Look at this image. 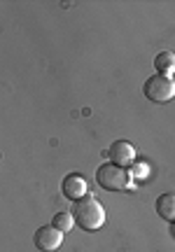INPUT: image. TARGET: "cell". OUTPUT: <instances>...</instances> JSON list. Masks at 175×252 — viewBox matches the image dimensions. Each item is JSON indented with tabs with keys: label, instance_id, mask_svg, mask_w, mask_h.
Wrapping results in <instances>:
<instances>
[{
	"label": "cell",
	"instance_id": "obj_6",
	"mask_svg": "<svg viewBox=\"0 0 175 252\" xmlns=\"http://www.w3.org/2000/svg\"><path fill=\"white\" fill-rule=\"evenodd\" d=\"M61 191H63V196L68 198V201L77 203L80 198L87 196L89 185H87V180H84L80 173H70V175H65L63 182H61Z\"/></svg>",
	"mask_w": 175,
	"mask_h": 252
},
{
	"label": "cell",
	"instance_id": "obj_1",
	"mask_svg": "<svg viewBox=\"0 0 175 252\" xmlns=\"http://www.w3.org/2000/svg\"><path fill=\"white\" fill-rule=\"evenodd\" d=\"M73 215L77 226L84 229V231H96V229H101L105 224V208L101 206V201H96L89 194L75 203Z\"/></svg>",
	"mask_w": 175,
	"mask_h": 252
},
{
	"label": "cell",
	"instance_id": "obj_7",
	"mask_svg": "<svg viewBox=\"0 0 175 252\" xmlns=\"http://www.w3.org/2000/svg\"><path fill=\"white\" fill-rule=\"evenodd\" d=\"M157 215L173 224L175 222V194H161L157 198Z\"/></svg>",
	"mask_w": 175,
	"mask_h": 252
},
{
	"label": "cell",
	"instance_id": "obj_11",
	"mask_svg": "<svg viewBox=\"0 0 175 252\" xmlns=\"http://www.w3.org/2000/svg\"><path fill=\"white\" fill-rule=\"evenodd\" d=\"M173 80H175V75H173Z\"/></svg>",
	"mask_w": 175,
	"mask_h": 252
},
{
	"label": "cell",
	"instance_id": "obj_8",
	"mask_svg": "<svg viewBox=\"0 0 175 252\" xmlns=\"http://www.w3.org/2000/svg\"><path fill=\"white\" fill-rule=\"evenodd\" d=\"M154 68L159 75H166V77L175 75V54L173 52H159L154 56Z\"/></svg>",
	"mask_w": 175,
	"mask_h": 252
},
{
	"label": "cell",
	"instance_id": "obj_10",
	"mask_svg": "<svg viewBox=\"0 0 175 252\" xmlns=\"http://www.w3.org/2000/svg\"><path fill=\"white\" fill-rule=\"evenodd\" d=\"M129 175H131V180H145L149 175V166L145 161H136L129 168Z\"/></svg>",
	"mask_w": 175,
	"mask_h": 252
},
{
	"label": "cell",
	"instance_id": "obj_3",
	"mask_svg": "<svg viewBox=\"0 0 175 252\" xmlns=\"http://www.w3.org/2000/svg\"><path fill=\"white\" fill-rule=\"evenodd\" d=\"M143 94L152 103H168V100L175 98V80L157 72L143 84Z\"/></svg>",
	"mask_w": 175,
	"mask_h": 252
},
{
	"label": "cell",
	"instance_id": "obj_2",
	"mask_svg": "<svg viewBox=\"0 0 175 252\" xmlns=\"http://www.w3.org/2000/svg\"><path fill=\"white\" fill-rule=\"evenodd\" d=\"M96 182H98L103 189H108V191H124V189L131 187V175L126 168L108 161V163H103V166H98Z\"/></svg>",
	"mask_w": 175,
	"mask_h": 252
},
{
	"label": "cell",
	"instance_id": "obj_9",
	"mask_svg": "<svg viewBox=\"0 0 175 252\" xmlns=\"http://www.w3.org/2000/svg\"><path fill=\"white\" fill-rule=\"evenodd\" d=\"M52 226H56L58 231H70L75 226V215L73 213H65V210H58L54 217H52Z\"/></svg>",
	"mask_w": 175,
	"mask_h": 252
},
{
	"label": "cell",
	"instance_id": "obj_4",
	"mask_svg": "<svg viewBox=\"0 0 175 252\" xmlns=\"http://www.w3.org/2000/svg\"><path fill=\"white\" fill-rule=\"evenodd\" d=\"M33 241H35V248L40 252H54L61 248L63 243V231H58L56 226H40L33 236Z\"/></svg>",
	"mask_w": 175,
	"mask_h": 252
},
{
	"label": "cell",
	"instance_id": "obj_5",
	"mask_svg": "<svg viewBox=\"0 0 175 252\" xmlns=\"http://www.w3.org/2000/svg\"><path fill=\"white\" fill-rule=\"evenodd\" d=\"M108 157L112 159V163H117L121 168H131L133 163L138 161L136 159V147L129 143V140H115L108 150Z\"/></svg>",
	"mask_w": 175,
	"mask_h": 252
}]
</instances>
